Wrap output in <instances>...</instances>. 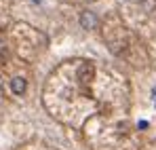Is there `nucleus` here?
I'll return each mask as SVG.
<instances>
[{
  "label": "nucleus",
  "instance_id": "1",
  "mask_svg": "<svg viewBox=\"0 0 156 150\" xmlns=\"http://www.w3.org/2000/svg\"><path fill=\"white\" fill-rule=\"evenodd\" d=\"M93 74H95V70H93L91 64H82L80 70H78V78H80L82 82H89V80L93 78Z\"/></svg>",
  "mask_w": 156,
  "mask_h": 150
},
{
  "label": "nucleus",
  "instance_id": "2",
  "mask_svg": "<svg viewBox=\"0 0 156 150\" xmlns=\"http://www.w3.org/2000/svg\"><path fill=\"white\" fill-rule=\"evenodd\" d=\"M26 87H27V82H26V78H21V76H17V78L11 80V91H13L15 95H21V93L26 91Z\"/></svg>",
  "mask_w": 156,
  "mask_h": 150
}]
</instances>
